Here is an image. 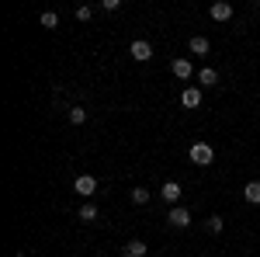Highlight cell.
Listing matches in <instances>:
<instances>
[{
	"label": "cell",
	"instance_id": "7",
	"mask_svg": "<svg viewBox=\"0 0 260 257\" xmlns=\"http://www.w3.org/2000/svg\"><path fill=\"white\" fill-rule=\"evenodd\" d=\"M170 70H174V77H180V80H191V73H194L191 60H174V63H170Z\"/></svg>",
	"mask_w": 260,
	"mask_h": 257
},
{
	"label": "cell",
	"instance_id": "20",
	"mask_svg": "<svg viewBox=\"0 0 260 257\" xmlns=\"http://www.w3.org/2000/svg\"><path fill=\"white\" fill-rule=\"evenodd\" d=\"M14 257H28V254H14Z\"/></svg>",
	"mask_w": 260,
	"mask_h": 257
},
{
	"label": "cell",
	"instance_id": "4",
	"mask_svg": "<svg viewBox=\"0 0 260 257\" xmlns=\"http://www.w3.org/2000/svg\"><path fill=\"white\" fill-rule=\"evenodd\" d=\"M208 14H212V21H229V18H233V4H225V0H215V4L208 7Z\"/></svg>",
	"mask_w": 260,
	"mask_h": 257
},
{
	"label": "cell",
	"instance_id": "18",
	"mask_svg": "<svg viewBox=\"0 0 260 257\" xmlns=\"http://www.w3.org/2000/svg\"><path fill=\"white\" fill-rule=\"evenodd\" d=\"M205 226H208V233H222V226H225V222H222L219 216H208V222H205Z\"/></svg>",
	"mask_w": 260,
	"mask_h": 257
},
{
	"label": "cell",
	"instance_id": "11",
	"mask_svg": "<svg viewBox=\"0 0 260 257\" xmlns=\"http://www.w3.org/2000/svg\"><path fill=\"white\" fill-rule=\"evenodd\" d=\"M243 198H246L250 205H260V181H250V184L243 188Z\"/></svg>",
	"mask_w": 260,
	"mask_h": 257
},
{
	"label": "cell",
	"instance_id": "2",
	"mask_svg": "<svg viewBox=\"0 0 260 257\" xmlns=\"http://www.w3.org/2000/svg\"><path fill=\"white\" fill-rule=\"evenodd\" d=\"M128 52H132V60H136V63H149V60H153V45H149V42H142V39L132 42V49H128Z\"/></svg>",
	"mask_w": 260,
	"mask_h": 257
},
{
	"label": "cell",
	"instance_id": "6",
	"mask_svg": "<svg viewBox=\"0 0 260 257\" xmlns=\"http://www.w3.org/2000/svg\"><path fill=\"white\" fill-rule=\"evenodd\" d=\"M187 49H191V56H208V49H212V42L205 39V35H194V39L187 42Z\"/></svg>",
	"mask_w": 260,
	"mask_h": 257
},
{
	"label": "cell",
	"instance_id": "13",
	"mask_svg": "<svg viewBox=\"0 0 260 257\" xmlns=\"http://www.w3.org/2000/svg\"><path fill=\"white\" fill-rule=\"evenodd\" d=\"M198 80H201V83H205V87H215V83H219V73H215L212 66H205V70H201V73H198Z\"/></svg>",
	"mask_w": 260,
	"mask_h": 257
},
{
	"label": "cell",
	"instance_id": "16",
	"mask_svg": "<svg viewBox=\"0 0 260 257\" xmlns=\"http://www.w3.org/2000/svg\"><path fill=\"white\" fill-rule=\"evenodd\" d=\"M132 202H136V205H146V202H149V191H146V188H132Z\"/></svg>",
	"mask_w": 260,
	"mask_h": 257
},
{
	"label": "cell",
	"instance_id": "10",
	"mask_svg": "<svg viewBox=\"0 0 260 257\" xmlns=\"http://www.w3.org/2000/svg\"><path fill=\"white\" fill-rule=\"evenodd\" d=\"M146 250H149V247H146L142 240H128V243H125V257H146Z\"/></svg>",
	"mask_w": 260,
	"mask_h": 257
},
{
	"label": "cell",
	"instance_id": "3",
	"mask_svg": "<svg viewBox=\"0 0 260 257\" xmlns=\"http://www.w3.org/2000/svg\"><path fill=\"white\" fill-rule=\"evenodd\" d=\"M73 191H77V195H94V191H98V178H90V174H80V178L73 181Z\"/></svg>",
	"mask_w": 260,
	"mask_h": 257
},
{
	"label": "cell",
	"instance_id": "17",
	"mask_svg": "<svg viewBox=\"0 0 260 257\" xmlns=\"http://www.w3.org/2000/svg\"><path fill=\"white\" fill-rule=\"evenodd\" d=\"M98 7H101V11H104V14H115V11H118V7H121V0H101Z\"/></svg>",
	"mask_w": 260,
	"mask_h": 257
},
{
	"label": "cell",
	"instance_id": "15",
	"mask_svg": "<svg viewBox=\"0 0 260 257\" xmlns=\"http://www.w3.org/2000/svg\"><path fill=\"white\" fill-rule=\"evenodd\" d=\"M39 24H42V28H49V32H52V28L59 24V14H52V11H45V14L39 18Z\"/></svg>",
	"mask_w": 260,
	"mask_h": 257
},
{
	"label": "cell",
	"instance_id": "1",
	"mask_svg": "<svg viewBox=\"0 0 260 257\" xmlns=\"http://www.w3.org/2000/svg\"><path fill=\"white\" fill-rule=\"evenodd\" d=\"M187 157H191V163H198V167H208V163L215 160V150H212L208 142H194V146L187 150Z\"/></svg>",
	"mask_w": 260,
	"mask_h": 257
},
{
	"label": "cell",
	"instance_id": "12",
	"mask_svg": "<svg viewBox=\"0 0 260 257\" xmlns=\"http://www.w3.org/2000/svg\"><path fill=\"white\" fill-rule=\"evenodd\" d=\"M77 216H80V222H94V219H98V205H94V202H87V205H80V212H77Z\"/></svg>",
	"mask_w": 260,
	"mask_h": 257
},
{
	"label": "cell",
	"instance_id": "9",
	"mask_svg": "<svg viewBox=\"0 0 260 257\" xmlns=\"http://www.w3.org/2000/svg\"><path fill=\"white\" fill-rule=\"evenodd\" d=\"M160 198H163V202H170V205H177L180 184H177V181H167V184H163V191H160Z\"/></svg>",
	"mask_w": 260,
	"mask_h": 257
},
{
	"label": "cell",
	"instance_id": "5",
	"mask_svg": "<svg viewBox=\"0 0 260 257\" xmlns=\"http://www.w3.org/2000/svg\"><path fill=\"white\" fill-rule=\"evenodd\" d=\"M167 219H170V226H177V230H184V226H191V212H187V209H180V205H174Z\"/></svg>",
	"mask_w": 260,
	"mask_h": 257
},
{
	"label": "cell",
	"instance_id": "14",
	"mask_svg": "<svg viewBox=\"0 0 260 257\" xmlns=\"http://www.w3.org/2000/svg\"><path fill=\"white\" fill-rule=\"evenodd\" d=\"M66 119H70V125H83V122H87V111L77 104V108H70V111H66Z\"/></svg>",
	"mask_w": 260,
	"mask_h": 257
},
{
	"label": "cell",
	"instance_id": "19",
	"mask_svg": "<svg viewBox=\"0 0 260 257\" xmlns=\"http://www.w3.org/2000/svg\"><path fill=\"white\" fill-rule=\"evenodd\" d=\"M90 18H94V7H90V4L77 7V21H90Z\"/></svg>",
	"mask_w": 260,
	"mask_h": 257
},
{
	"label": "cell",
	"instance_id": "8",
	"mask_svg": "<svg viewBox=\"0 0 260 257\" xmlns=\"http://www.w3.org/2000/svg\"><path fill=\"white\" fill-rule=\"evenodd\" d=\"M180 104H184V108H198V104H201V91H198V87H184Z\"/></svg>",
	"mask_w": 260,
	"mask_h": 257
}]
</instances>
